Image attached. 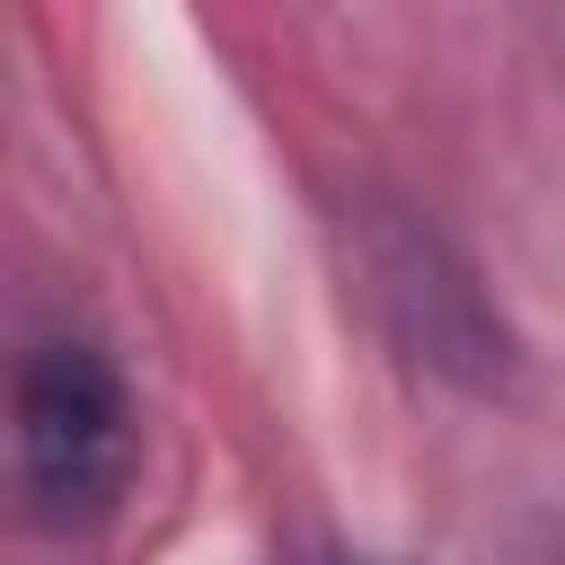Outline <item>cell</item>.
Listing matches in <instances>:
<instances>
[{"instance_id":"cell-1","label":"cell","mask_w":565,"mask_h":565,"mask_svg":"<svg viewBox=\"0 0 565 565\" xmlns=\"http://www.w3.org/2000/svg\"><path fill=\"white\" fill-rule=\"evenodd\" d=\"M132 477V397L88 335H44L18 362V486L44 530H88Z\"/></svg>"}]
</instances>
